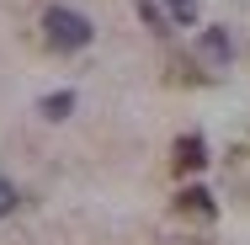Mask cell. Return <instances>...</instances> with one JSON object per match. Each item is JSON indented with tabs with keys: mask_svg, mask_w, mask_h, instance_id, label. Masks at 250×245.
<instances>
[{
	"mask_svg": "<svg viewBox=\"0 0 250 245\" xmlns=\"http://www.w3.org/2000/svg\"><path fill=\"white\" fill-rule=\"evenodd\" d=\"M43 38H48V48L75 53V48H85V43L96 38V27H91V16H80V11H69V5H48V11H43Z\"/></svg>",
	"mask_w": 250,
	"mask_h": 245,
	"instance_id": "cell-1",
	"label": "cell"
},
{
	"mask_svg": "<svg viewBox=\"0 0 250 245\" xmlns=\"http://www.w3.org/2000/svg\"><path fill=\"white\" fill-rule=\"evenodd\" d=\"M202 165H208V144H202L197 134L176 139V171H202Z\"/></svg>",
	"mask_w": 250,
	"mask_h": 245,
	"instance_id": "cell-2",
	"label": "cell"
},
{
	"mask_svg": "<svg viewBox=\"0 0 250 245\" xmlns=\"http://www.w3.org/2000/svg\"><path fill=\"white\" fill-rule=\"evenodd\" d=\"M202 59H208V64H229V59H234V43H229L224 27H208V32H202Z\"/></svg>",
	"mask_w": 250,
	"mask_h": 245,
	"instance_id": "cell-3",
	"label": "cell"
},
{
	"mask_svg": "<svg viewBox=\"0 0 250 245\" xmlns=\"http://www.w3.org/2000/svg\"><path fill=\"white\" fill-rule=\"evenodd\" d=\"M176 208H181V213H197V219H213V208H218V202H213V192H208V187H181Z\"/></svg>",
	"mask_w": 250,
	"mask_h": 245,
	"instance_id": "cell-4",
	"label": "cell"
},
{
	"mask_svg": "<svg viewBox=\"0 0 250 245\" xmlns=\"http://www.w3.org/2000/svg\"><path fill=\"white\" fill-rule=\"evenodd\" d=\"M38 112H43L48 123H64V117L75 112V91H53V96H43V101H38Z\"/></svg>",
	"mask_w": 250,
	"mask_h": 245,
	"instance_id": "cell-5",
	"label": "cell"
},
{
	"mask_svg": "<svg viewBox=\"0 0 250 245\" xmlns=\"http://www.w3.org/2000/svg\"><path fill=\"white\" fill-rule=\"evenodd\" d=\"M139 22H144L149 32H170V11L154 5V0H139Z\"/></svg>",
	"mask_w": 250,
	"mask_h": 245,
	"instance_id": "cell-6",
	"label": "cell"
},
{
	"mask_svg": "<svg viewBox=\"0 0 250 245\" xmlns=\"http://www.w3.org/2000/svg\"><path fill=\"white\" fill-rule=\"evenodd\" d=\"M165 11H170V22H176V27H197V0H170Z\"/></svg>",
	"mask_w": 250,
	"mask_h": 245,
	"instance_id": "cell-7",
	"label": "cell"
},
{
	"mask_svg": "<svg viewBox=\"0 0 250 245\" xmlns=\"http://www.w3.org/2000/svg\"><path fill=\"white\" fill-rule=\"evenodd\" d=\"M11 208H16V187H11V181H5V176H0V219H5V213H11Z\"/></svg>",
	"mask_w": 250,
	"mask_h": 245,
	"instance_id": "cell-8",
	"label": "cell"
}]
</instances>
